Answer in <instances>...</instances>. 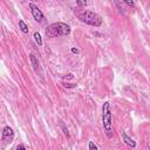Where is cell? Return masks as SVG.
<instances>
[{"mask_svg":"<svg viewBox=\"0 0 150 150\" xmlns=\"http://www.w3.org/2000/svg\"><path fill=\"white\" fill-rule=\"evenodd\" d=\"M33 36H34V40H35V42H36L39 46H42V38H41L40 33H38V32H34Z\"/></svg>","mask_w":150,"mask_h":150,"instance_id":"cell-9","label":"cell"},{"mask_svg":"<svg viewBox=\"0 0 150 150\" xmlns=\"http://www.w3.org/2000/svg\"><path fill=\"white\" fill-rule=\"evenodd\" d=\"M29 60H30V64H32L33 69H34L35 71H38V70L40 69V63H39L38 57L35 56V54L30 53V54H29Z\"/></svg>","mask_w":150,"mask_h":150,"instance_id":"cell-7","label":"cell"},{"mask_svg":"<svg viewBox=\"0 0 150 150\" xmlns=\"http://www.w3.org/2000/svg\"><path fill=\"white\" fill-rule=\"evenodd\" d=\"M71 53H75V54H79V49H76V48H71Z\"/></svg>","mask_w":150,"mask_h":150,"instance_id":"cell-15","label":"cell"},{"mask_svg":"<svg viewBox=\"0 0 150 150\" xmlns=\"http://www.w3.org/2000/svg\"><path fill=\"white\" fill-rule=\"evenodd\" d=\"M123 1L125 2V5H127V6H129V7H131V8H134V7H135L134 0H123Z\"/></svg>","mask_w":150,"mask_h":150,"instance_id":"cell-13","label":"cell"},{"mask_svg":"<svg viewBox=\"0 0 150 150\" xmlns=\"http://www.w3.org/2000/svg\"><path fill=\"white\" fill-rule=\"evenodd\" d=\"M26 150L27 149V146L25 145V144H19V145H16V150Z\"/></svg>","mask_w":150,"mask_h":150,"instance_id":"cell-14","label":"cell"},{"mask_svg":"<svg viewBox=\"0 0 150 150\" xmlns=\"http://www.w3.org/2000/svg\"><path fill=\"white\" fill-rule=\"evenodd\" d=\"M102 124H103V129L107 137L111 138L114 135V129H112V117L110 111V104L108 101H105L102 105Z\"/></svg>","mask_w":150,"mask_h":150,"instance_id":"cell-2","label":"cell"},{"mask_svg":"<svg viewBox=\"0 0 150 150\" xmlns=\"http://www.w3.org/2000/svg\"><path fill=\"white\" fill-rule=\"evenodd\" d=\"M76 5L79 7H84L87 6V0H76Z\"/></svg>","mask_w":150,"mask_h":150,"instance_id":"cell-11","label":"cell"},{"mask_svg":"<svg viewBox=\"0 0 150 150\" xmlns=\"http://www.w3.org/2000/svg\"><path fill=\"white\" fill-rule=\"evenodd\" d=\"M122 141H123L128 146H130V148H136V142H135L131 137H129L125 132H122Z\"/></svg>","mask_w":150,"mask_h":150,"instance_id":"cell-6","label":"cell"},{"mask_svg":"<svg viewBox=\"0 0 150 150\" xmlns=\"http://www.w3.org/2000/svg\"><path fill=\"white\" fill-rule=\"evenodd\" d=\"M146 148H148V149H150V139L146 142Z\"/></svg>","mask_w":150,"mask_h":150,"instance_id":"cell-16","label":"cell"},{"mask_svg":"<svg viewBox=\"0 0 150 150\" xmlns=\"http://www.w3.org/2000/svg\"><path fill=\"white\" fill-rule=\"evenodd\" d=\"M1 139L4 141L5 144H9L13 142L14 139V131L9 125H5L2 128V135H1Z\"/></svg>","mask_w":150,"mask_h":150,"instance_id":"cell-4","label":"cell"},{"mask_svg":"<svg viewBox=\"0 0 150 150\" xmlns=\"http://www.w3.org/2000/svg\"><path fill=\"white\" fill-rule=\"evenodd\" d=\"M88 148L90 149V150H98V146L94 143V142H89V144H88Z\"/></svg>","mask_w":150,"mask_h":150,"instance_id":"cell-12","label":"cell"},{"mask_svg":"<svg viewBox=\"0 0 150 150\" xmlns=\"http://www.w3.org/2000/svg\"><path fill=\"white\" fill-rule=\"evenodd\" d=\"M19 28L21 29L22 33H28V26L26 25V22H25L22 19L19 20Z\"/></svg>","mask_w":150,"mask_h":150,"instance_id":"cell-8","label":"cell"},{"mask_svg":"<svg viewBox=\"0 0 150 150\" xmlns=\"http://www.w3.org/2000/svg\"><path fill=\"white\" fill-rule=\"evenodd\" d=\"M29 8H30V12H32L33 18H34L38 22H42L43 19H45V15H43V13L41 12V9H40L38 6H35L34 4H29Z\"/></svg>","mask_w":150,"mask_h":150,"instance_id":"cell-5","label":"cell"},{"mask_svg":"<svg viewBox=\"0 0 150 150\" xmlns=\"http://www.w3.org/2000/svg\"><path fill=\"white\" fill-rule=\"evenodd\" d=\"M60 125H61V129H62V131H63V134H64V135H66L67 137H69L70 135H69V132H68V129H67V127H64V124H63L62 122L60 123Z\"/></svg>","mask_w":150,"mask_h":150,"instance_id":"cell-10","label":"cell"},{"mask_svg":"<svg viewBox=\"0 0 150 150\" xmlns=\"http://www.w3.org/2000/svg\"><path fill=\"white\" fill-rule=\"evenodd\" d=\"M77 16H79V19H80L82 22H84V23H87V25H89V26L100 27V26L102 25V18H101L97 13H95V12L84 11V12L80 13Z\"/></svg>","mask_w":150,"mask_h":150,"instance_id":"cell-3","label":"cell"},{"mask_svg":"<svg viewBox=\"0 0 150 150\" xmlns=\"http://www.w3.org/2000/svg\"><path fill=\"white\" fill-rule=\"evenodd\" d=\"M71 32V28L69 25L64 22H53L46 28V36L47 38H59V36H66L69 35Z\"/></svg>","mask_w":150,"mask_h":150,"instance_id":"cell-1","label":"cell"}]
</instances>
